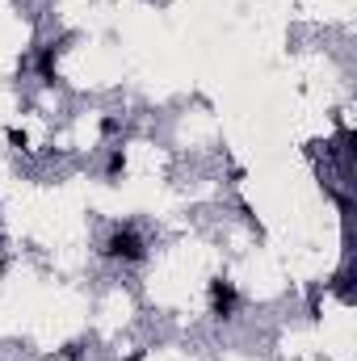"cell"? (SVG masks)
<instances>
[{
  "label": "cell",
  "mask_w": 357,
  "mask_h": 361,
  "mask_svg": "<svg viewBox=\"0 0 357 361\" xmlns=\"http://www.w3.org/2000/svg\"><path fill=\"white\" fill-rule=\"evenodd\" d=\"M109 261H126V265H135V261H143L147 257V244H143V235L126 223V227H118L109 240H105V248H101Z\"/></svg>",
  "instance_id": "6da1fadb"
},
{
  "label": "cell",
  "mask_w": 357,
  "mask_h": 361,
  "mask_svg": "<svg viewBox=\"0 0 357 361\" xmlns=\"http://www.w3.org/2000/svg\"><path fill=\"white\" fill-rule=\"evenodd\" d=\"M210 311L219 319H231V311H236V286L227 277H214L210 281Z\"/></svg>",
  "instance_id": "7a4b0ae2"
},
{
  "label": "cell",
  "mask_w": 357,
  "mask_h": 361,
  "mask_svg": "<svg viewBox=\"0 0 357 361\" xmlns=\"http://www.w3.org/2000/svg\"><path fill=\"white\" fill-rule=\"evenodd\" d=\"M55 59H59V42H47V47L38 51V76H42L47 85H55Z\"/></svg>",
  "instance_id": "3957f363"
},
{
  "label": "cell",
  "mask_w": 357,
  "mask_h": 361,
  "mask_svg": "<svg viewBox=\"0 0 357 361\" xmlns=\"http://www.w3.org/2000/svg\"><path fill=\"white\" fill-rule=\"evenodd\" d=\"M122 173H126V156H122V152H114V156H109V164H105V177L114 180V177H122Z\"/></svg>",
  "instance_id": "277c9868"
},
{
  "label": "cell",
  "mask_w": 357,
  "mask_h": 361,
  "mask_svg": "<svg viewBox=\"0 0 357 361\" xmlns=\"http://www.w3.org/2000/svg\"><path fill=\"white\" fill-rule=\"evenodd\" d=\"M118 130V118H101V135H114Z\"/></svg>",
  "instance_id": "5b68a950"
},
{
  "label": "cell",
  "mask_w": 357,
  "mask_h": 361,
  "mask_svg": "<svg viewBox=\"0 0 357 361\" xmlns=\"http://www.w3.org/2000/svg\"><path fill=\"white\" fill-rule=\"evenodd\" d=\"M0 273H4V261H0Z\"/></svg>",
  "instance_id": "8992f818"
}]
</instances>
